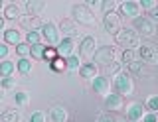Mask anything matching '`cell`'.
<instances>
[{
    "mask_svg": "<svg viewBox=\"0 0 158 122\" xmlns=\"http://www.w3.org/2000/svg\"><path fill=\"white\" fill-rule=\"evenodd\" d=\"M73 18H75V22L85 24V26H95V22H97L93 12H89L83 4H75L73 6Z\"/></svg>",
    "mask_w": 158,
    "mask_h": 122,
    "instance_id": "obj_1",
    "label": "cell"
},
{
    "mask_svg": "<svg viewBox=\"0 0 158 122\" xmlns=\"http://www.w3.org/2000/svg\"><path fill=\"white\" fill-rule=\"evenodd\" d=\"M115 37H117V43L125 45V49H132V45L138 43V37H136L135 30H121Z\"/></svg>",
    "mask_w": 158,
    "mask_h": 122,
    "instance_id": "obj_2",
    "label": "cell"
},
{
    "mask_svg": "<svg viewBox=\"0 0 158 122\" xmlns=\"http://www.w3.org/2000/svg\"><path fill=\"white\" fill-rule=\"evenodd\" d=\"M93 59H95V63H99V65H105V67L113 65V47H109V45L99 47V49L93 53Z\"/></svg>",
    "mask_w": 158,
    "mask_h": 122,
    "instance_id": "obj_3",
    "label": "cell"
},
{
    "mask_svg": "<svg viewBox=\"0 0 158 122\" xmlns=\"http://www.w3.org/2000/svg\"><path fill=\"white\" fill-rule=\"evenodd\" d=\"M103 24H105V30L111 33V36H117L118 32V28H121V16L115 12H111V14H107L105 16V20H103Z\"/></svg>",
    "mask_w": 158,
    "mask_h": 122,
    "instance_id": "obj_4",
    "label": "cell"
},
{
    "mask_svg": "<svg viewBox=\"0 0 158 122\" xmlns=\"http://www.w3.org/2000/svg\"><path fill=\"white\" fill-rule=\"evenodd\" d=\"M20 26L22 28H26L28 32H36V28H44V24H42V20H40L38 16H22L20 18Z\"/></svg>",
    "mask_w": 158,
    "mask_h": 122,
    "instance_id": "obj_5",
    "label": "cell"
},
{
    "mask_svg": "<svg viewBox=\"0 0 158 122\" xmlns=\"http://www.w3.org/2000/svg\"><path fill=\"white\" fill-rule=\"evenodd\" d=\"M138 55H140V61H146V63H150V65H156L158 63V51H154L148 45H142L140 49H138Z\"/></svg>",
    "mask_w": 158,
    "mask_h": 122,
    "instance_id": "obj_6",
    "label": "cell"
},
{
    "mask_svg": "<svg viewBox=\"0 0 158 122\" xmlns=\"http://www.w3.org/2000/svg\"><path fill=\"white\" fill-rule=\"evenodd\" d=\"M115 87H117L118 95H131L132 92V83L127 75H118L117 81H115Z\"/></svg>",
    "mask_w": 158,
    "mask_h": 122,
    "instance_id": "obj_7",
    "label": "cell"
},
{
    "mask_svg": "<svg viewBox=\"0 0 158 122\" xmlns=\"http://www.w3.org/2000/svg\"><path fill=\"white\" fill-rule=\"evenodd\" d=\"M42 33H44V37H46V41L49 43V45L56 47V43H57V30H56V26H53V24H44Z\"/></svg>",
    "mask_w": 158,
    "mask_h": 122,
    "instance_id": "obj_8",
    "label": "cell"
},
{
    "mask_svg": "<svg viewBox=\"0 0 158 122\" xmlns=\"http://www.w3.org/2000/svg\"><path fill=\"white\" fill-rule=\"evenodd\" d=\"M138 12H140V8H138L136 2H123L121 4V14L125 18H136Z\"/></svg>",
    "mask_w": 158,
    "mask_h": 122,
    "instance_id": "obj_9",
    "label": "cell"
},
{
    "mask_svg": "<svg viewBox=\"0 0 158 122\" xmlns=\"http://www.w3.org/2000/svg\"><path fill=\"white\" fill-rule=\"evenodd\" d=\"M142 108H144V106H142L140 102H135V104H131V106H128V112H127V118L131 120V122H136V120L142 116Z\"/></svg>",
    "mask_w": 158,
    "mask_h": 122,
    "instance_id": "obj_10",
    "label": "cell"
},
{
    "mask_svg": "<svg viewBox=\"0 0 158 122\" xmlns=\"http://www.w3.org/2000/svg\"><path fill=\"white\" fill-rule=\"evenodd\" d=\"M49 118H52V122H65L67 112H65L63 106H53V108L49 110Z\"/></svg>",
    "mask_w": 158,
    "mask_h": 122,
    "instance_id": "obj_11",
    "label": "cell"
},
{
    "mask_svg": "<svg viewBox=\"0 0 158 122\" xmlns=\"http://www.w3.org/2000/svg\"><path fill=\"white\" fill-rule=\"evenodd\" d=\"M93 47H95V40H93L91 36L83 37V41H81V47H79V53H81V57H87L89 53L93 51Z\"/></svg>",
    "mask_w": 158,
    "mask_h": 122,
    "instance_id": "obj_12",
    "label": "cell"
},
{
    "mask_svg": "<svg viewBox=\"0 0 158 122\" xmlns=\"http://www.w3.org/2000/svg\"><path fill=\"white\" fill-rule=\"evenodd\" d=\"M71 49H73V40H71V37H65V40H63V41L57 45V51H59V55H63L65 59L69 57V53H71Z\"/></svg>",
    "mask_w": 158,
    "mask_h": 122,
    "instance_id": "obj_13",
    "label": "cell"
},
{
    "mask_svg": "<svg viewBox=\"0 0 158 122\" xmlns=\"http://www.w3.org/2000/svg\"><path fill=\"white\" fill-rule=\"evenodd\" d=\"M79 75L85 77V79L95 77L97 75V65H95V63H85V65H81V67H79Z\"/></svg>",
    "mask_w": 158,
    "mask_h": 122,
    "instance_id": "obj_14",
    "label": "cell"
},
{
    "mask_svg": "<svg viewBox=\"0 0 158 122\" xmlns=\"http://www.w3.org/2000/svg\"><path fill=\"white\" fill-rule=\"evenodd\" d=\"M136 28L140 30L144 36H154V28L148 20H136Z\"/></svg>",
    "mask_w": 158,
    "mask_h": 122,
    "instance_id": "obj_15",
    "label": "cell"
},
{
    "mask_svg": "<svg viewBox=\"0 0 158 122\" xmlns=\"http://www.w3.org/2000/svg\"><path fill=\"white\" fill-rule=\"evenodd\" d=\"M4 41L6 43H14V45H20V33L16 30H6L4 32Z\"/></svg>",
    "mask_w": 158,
    "mask_h": 122,
    "instance_id": "obj_16",
    "label": "cell"
},
{
    "mask_svg": "<svg viewBox=\"0 0 158 122\" xmlns=\"http://www.w3.org/2000/svg\"><path fill=\"white\" fill-rule=\"evenodd\" d=\"M105 104L109 106V108H121V106H123L121 95H109L107 99H105Z\"/></svg>",
    "mask_w": 158,
    "mask_h": 122,
    "instance_id": "obj_17",
    "label": "cell"
},
{
    "mask_svg": "<svg viewBox=\"0 0 158 122\" xmlns=\"http://www.w3.org/2000/svg\"><path fill=\"white\" fill-rule=\"evenodd\" d=\"M26 8H28V12H30V16H36L38 12H42L44 8H46V2H26Z\"/></svg>",
    "mask_w": 158,
    "mask_h": 122,
    "instance_id": "obj_18",
    "label": "cell"
},
{
    "mask_svg": "<svg viewBox=\"0 0 158 122\" xmlns=\"http://www.w3.org/2000/svg\"><path fill=\"white\" fill-rule=\"evenodd\" d=\"M61 30H63V33H65V36H69V37L77 36V30H75V24H73L71 20H63V22H61Z\"/></svg>",
    "mask_w": 158,
    "mask_h": 122,
    "instance_id": "obj_19",
    "label": "cell"
},
{
    "mask_svg": "<svg viewBox=\"0 0 158 122\" xmlns=\"http://www.w3.org/2000/svg\"><path fill=\"white\" fill-rule=\"evenodd\" d=\"M107 87H109V81L105 77H95V79H93V91L103 92V91H107Z\"/></svg>",
    "mask_w": 158,
    "mask_h": 122,
    "instance_id": "obj_20",
    "label": "cell"
},
{
    "mask_svg": "<svg viewBox=\"0 0 158 122\" xmlns=\"http://www.w3.org/2000/svg\"><path fill=\"white\" fill-rule=\"evenodd\" d=\"M18 14H20L18 6H16V4H10V6H6V12H4V18H6V20H14V18H18Z\"/></svg>",
    "mask_w": 158,
    "mask_h": 122,
    "instance_id": "obj_21",
    "label": "cell"
},
{
    "mask_svg": "<svg viewBox=\"0 0 158 122\" xmlns=\"http://www.w3.org/2000/svg\"><path fill=\"white\" fill-rule=\"evenodd\" d=\"M57 57H59V51L56 49V47H52V45H49V47H46V53H44V59H48L49 63H52V61H56Z\"/></svg>",
    "mask_w": 158,
    "mask_h": 122,
    "instance_id": "obj_22",
    "label": "cell"
},
{
    "mask_svg": "<svg viewBox=\"0 0 158 122\" xmlns=\"http://www.w3.org/2000/svg\"><path fill=\"white\" fill-rule=\"evenodd\" d=\"M18 120H20L18 112H2L0 114V122H18Z\"/></svg>",
    "mask_w": 158,
    "mask_h": 122,
    "instance_id": "obj_23",
    "label": "cell"
},
{
    "mask_svg": "<svg viewBox=\"0 0 158 122\" xmlns=\"http://www.w3.org/2000/svg\"><path fill=\"white\" fill-rule=\"evenodd\" d=\"M49 65H52V69H53V71H63V69L67 67V59H61V57H57V59H56V61H52Z\"/></svg>",
    "mask_w": 158,
    "mask_h": 122,
    "instance_id": "obj_24",
    "label": "cell"
},
{
    "mask_svg": "<svg viewBox=\"0 0 158 122\" xmlns=\"http://www.w3.org/2000/svg\"><path fill=\"white\" fill-rule=\"evenodd\" d=\"M44 53H46V47H44L42 43H38V45H32V55L36 57V59H44Z\"/></svg>",
    "mask_w": 158,
    "mask_h": 122,
    "instance_id": "obj_25",
    "label": "cell"
},
{
    "mask_svg": "<svg viewBox=\"0 0 158 122\" xmlns=\"http://www.w3.org/2000/svg\"><path fill=\"white\" fill-rule=\"evenodd\" d=\"M18 69H20V73H22V75H28L30 69H32V63H30L28 59H20V63H18Z\"/></svg>",
    "mask_w": 158,
    "mask_h": 122,
    "instance_id": "obj_26",
    "label": "cell"
},
{
    "mask_svg": "<svg viewBox=\"0 0 158 122\" xmlns=\"http://www.w3.org/2000/svg\"><path fill=\"white\" fill-rule=\"evenodd\" d=\"M16 51H18V55L26 57L28 53H32V45H30V43H20V45L16 47Z\"/></svg>",
    "mask_w": 158,
    "mask_h": 122,
    "instance_id": "obj_27",
    "label": "cell"
},
{
    "mask_svg": "<svg viewBox=\"0 0 158 122\" xmlns=\"http://www.w3.org/2000/svg\"><path fill=\"white\" fill-rule=\"evenodd\" d=\"M12 71H14V65H12V63H10V61H2V65H0V73H2L4 77H8Z\"/></svg>",
    "mask_w": 158,
    "mask_h": 122,
    "instance_id": "obj_28",
    "label": "cell"
},
{
    "mask_svg": "<svg viewBox=\"0 0 158 122\" xmlns=\"http://www.w3.org/2000/svg\"><path fill=\"white\" fill-rule=\"evenodd\" d=\"M26 40H28L30 45H38V43H40V33L38 32H28Z\"/></svg>",
    "mask_w": 158,
    "mask_h": 122,
    "instance_id": "obj_29",
    "label": "cell"
},
{
    "mask_svg": "<svg viewBox=\"0 0 158 122\" xmlns=\"http://www.w3.org/2000/svg\"><path fill=\"white\" fill-rule=\"evenodd\" d=\"M140 67H142V61L140 59H135L132 63H128V71H131L132 75H136V73L140 71Z\"/></svg>",
    "mask_w": 158,
    "mask_h": 122,
    "instance_id": "obj_30",
    "label": "cell"
},
{
    "mask_svg": "<svg viewBox=\"0 0 158 122\" xmlns=\"http://www.w3.org/2000/svg\"><path fill=\"white\" fill-rule=\"evenodd\" d=\"M146 108L148 110H152V112H154V110H158V96H150V99H148L146 100Z\"/></svg>",
    "mask_w": 158,
    "mask_h": 122,
    "instance_id": "obj_31",
    "label": "cell"
},
{
    "mask_svg": "<svg viewBox=\"0 0 158 122\" xmlns=\"http://www.w3.org/2000/svg\"><path fill=\"white\" fill-rule=\"evenodd\" d=\"M123 59H125L127 65L132 63V61H135V51H132V49H125V51H123Z\"/></svg>",
    "mask_w": 158,
    "mask_h": 122,
    "instance_id": "obj_32",
    "label": "cell"
},
{
    "mask_svg": "<svg viewBox=\"0 0 158 122\" xmlns=\"http://www.w3.org/2000/svg\"><path fill=\"white\" fill-rule=\"evenodd\" d=\"M101 6H103V12H105V16H107V14L113 12V8H115V2H113V0H105Z\"/></svg>",
    "mask_w": 158,
    "mask_h": 122,
    "instance_id": "obj_33",
    "label": "cell"
},
{
    "mask_svg": "<svg viewBox=\"0 0 158 122\" xmlns=\"http://www.w3.org/2000/svg\"><path fill=\"white\" fill-rule=\"evenodd\" d=\"M77 65H79V57L69 55V57H67V67H69V69H75Z\"/></svg>",
    "mask_w": 158,
    "mask_h": 122,
    "instance_id": "obj_34",
    "label": "cell"
},
{
    "mask_svg": "<svg viewBox=\"0 0 158 122\" xmlns=\"http://www.w3.org/2000/svg\"><path fill=\"white\" fill-rule=\"evenodd\" d=\"M30 122H44V112H34L30 116Z\"/></svg>",
    "mask_w": 158,
    "mask_h": 122,
    "instance_id": "obj_35",
    "label": "cell"
},
{
    "mask_svg": "<svg viewBox=\"0 0 158 122\" xmlns=\"http://www.w3.org/2000/svg\"><path fill=\"white\" fill-rule=\"evenodd\" d=\"M99 122H117V118L113 114H101L99 116Z\"/></svg>",
    "mask_w": 158,
    "mask_h": 122,
    "instance_id": "obj_36",
    "label": "cell"
},
{
    "mask_svg": "<svg viewBox=\"0 0 158 122\" xmlns=\"http://www.w3.org/2000/svg\"><path fill=\"white\" fill-rule=\"evenodd\" d=\"M2 87H4V89H10V87H14V79H10V77H4V79H2Z\"/></svg>",
    "mask_w": 158,
    "mask_h": 122,
    "instance_id": "obj_37",
    "label": "cell"
},
{
    "mask_svg": "<svg viewBox=\"0 0 158 122\" xmlns=\"http://www.w3.org/2000/svg\"><path fill=\"white\" fill-rule=\"evenodd\" d=\"M117 71H118V65H117V63H113V65L105 67V73H107V75H111V73H117Z\"/></svg>",
    "mask_w": 158,
    "mask_h": 122,
    "instance_id": "obj_38",
    "label": "cell"
},
{
    "mask_svg": "<svg viewBox=\"0 0 158 122\" xmlns=\"http://www.w3.org/2000/svg\"><path fill=\"white\" fill-rule=\"evenodd\" d=\"M156 6H158V4L152 2V0H142V8H150V10H152V8H156Z\"/></svg>",
    "mask_w": 158,
    "mask_h": 122,
    "instance_id": "obj_39",
    "label": "cell"
},
{
    "mask_svg": "<svg viewBox=\"0 0 158 122\" xmlns=\"http://www.w3.org/2000/svg\"><path fill=\"white\" fill-rule=\"evenodd\" d=\"M26 102V95L24 92H16V104H24Z\"/></svg>",
    "mask_w": 158,
    "mask_h": 122,
    "instance_id": "obj_40",
    "label": "cell"
},
{
    "mask_svg": "<svg viewBox=\"0 0 158 122\" xmlns=\"http://www.w3.org/2000/svg\"><path fill=\"white\" fill-rule=\"evenodd\" d=\"M150 18H152V20H158V6L150 10Z\"/></svg>",
    "mask_w": 158,
    "mask_h": 122,
    "instance_id": "obj_41",
    "label": "cell"
},
{
    "mask_svg": "<svg viewBox=\"0 0 158 122\" xmlns=\"http://www.w3.org/2000/svg\"><path fill=\"white\" fill-rule=\"evenodd\" d=\"M144 122H158V120H156L154 114H146V116H144Z\"/></svg>",
    "mask_w": 158,
    "mask_h": 122,
    "instance_id": "obj_42",
    "label": "cell"
},
{
    "mask_svg": "<svg viewBox=\"0 0 158 122\" xmlns=\"http://www.w3.org/2000/svg\"><path fill=\"white\" fill-rule=\"evenodd\" d=\"M6 53H8V47L6 45H0V57H6Z\"/></svg>",
    "mask_w": 158,
    "mask_h": 122,
    "instance_id": "obj_43",
    "label": "cell"
}]
</instances>
